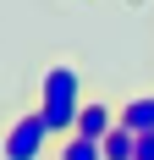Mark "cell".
<instances>
[{"instance_id": "1", "label": "cell", "mask_w": 154, "mask_h": 160, "mask_svg": "<svg viewBox=\"0 0 154 160\" xmlns=\"http://www.w3.org/2000/svg\"><path fill=\"white\" fill-rule=\"evenodd\" d=\"M83 99H88V88H83V66L77 61H50L44 72H39V105H33V111L44 116V127L55 132V144L77 132Z\"/></svg>"}, {"instance_id": "2", "label": "cell", "mask_w": 154, "mask_h": 160, "mask_svg": "<svg viewBox=\"0 0 154 160\" xmlns=\"http://www.w3.org/2000/svg\"><path fill=\"white\" fill-rule=\"evenodd\" d=\"M0 155L6 160H44V155H55V132L44 127L39 111H22L6 127V138H0Z\"/></svg>"}, {"instance_id": "3", "label": "cell", "mask_w": 154, "mask_h": 160, "mask_svg": "<svg viewBox=\"0 0 154 160\" xmlns=\"http://www.w3.org/2000/svg\"><path fill=\"white\" fill-rule=\"evenodd\" d=\"M116 127H121V105H116V99H105V94H88V99H83V111H77V132H83V138L105 144Z\"/></svg>"}, {"instance_id": "4", "label": "cell", "mask_w": 154, "mask_h": 160, "mask_svg": "<svg viewBox=\"0 0 154 160\" xmlns=\"http://www.w3.org/2000/svg\"><path fill=\"white\" fill-rule=\"evenodd\" d=\"M121 127L138 132V138L154 132V94H132V99H127V105H121Z\"/></svg>"}, {"instance_id": "5", "label": "cell", "mask_w": 154, "mask_h": 160, "mask_svg": "<svg viewBox=\"0 0 154 160\" xmlns=\"http://www.w3.org/2000/svg\"><path fill=\"white\" fill-rule=\"evenodd\" d=\"M55 160H105V149L94 144V138H83V132H72V138L55 144Z\"/></svg>"}, {"instance_id": "6", "label": "cell", "mask_w": 154, "mask_h": 160, "mask_svg": "<svg viewBox=\"0 0 154 160\" xmlns=\"http://www.w3.org/2000/svg\"><path fill=\"white\" fill-rule=\"evenodd\" d=\"M99 149H105V160H138V132L116 127V132H110V138H105Z\"/></svg>"}, {"instance_id": "7", "label": "cell", "mask_w": 154, "mask_h": 160, "mask_svg": "<svg viewBox=\"0 0 154 160\" xmlns=\"http://www.w3.org/2000/svg\"><path fill=\"white\" fill-rule=\"evenodd\" d=\"M138 160H154V132H143V138H138Z\"/></svg>"}]
</instances>
